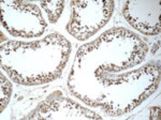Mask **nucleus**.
I'll use <instances>...</instances> for the list:
<instances>
[{
	"mask_svg": "<svg viewBox=\"0 0 161 120\" xmlns=\"http://www.w3.org/2000/svg\"><path fill=\"white\" fill-rule=\"evenodd\" d=\"M41 6L44 8L48 15V19L52 24H55L60 16L64 9V1H53V2H41Z\"/></svg>",
	"mask_w": 161,
	"mask_h": 120,
	"instance_id": "nucleus-1",
	"label": "nucleus"
},
{
	"mask_svg": "<svg viewBox=\"0 0 161 120\" xmlns=\"http://www.w3.org/2000/svg\"><path fill=\"white\" fill-rule=\"evenodd\" d=\"M1 112H3L12 93V86L9 80L3 76V74H1Z\"/></svg>",
	"mask_w": 161,
	"mask_h": 120,
	"instance_id": "nucleus-2",
	"label": "nucleus"
},
{
	"mask_svg": "<svg viewBox=\"0 0 161 120\" xmlns=\"http://www.w3.org/2000/svg\"><path fill=\"white\" fill-rule=\"evenodd\" d=\"M154 114H156V118L157 119H159L160 118V108L159 107H152L150 108V118L153 119V116H154Z\"/></svg>",
	"mask_w": 161,
	"mask_h": 120,
	"instance_id": "nucleus-3",
	"label": "nucleus"
}]
</instances>
